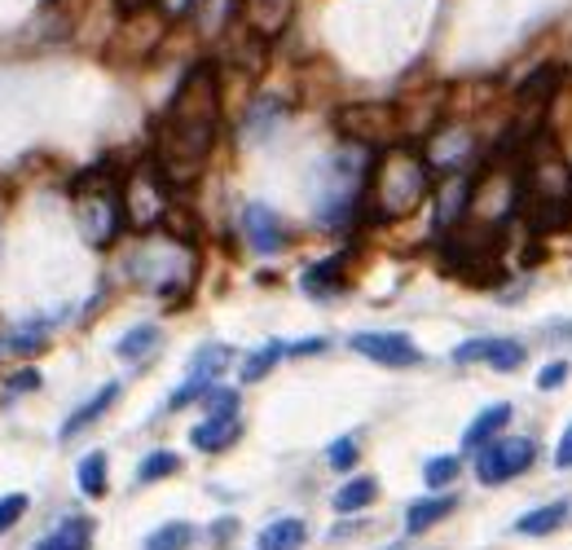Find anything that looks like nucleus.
<instances>
[{
    "label": "nucleus",
    "mask_w": 572,
    "mask_h": 550,
    "mask_svg": "<svg viewBox=\"0 0 572 550\" xmlns=\"http://www.w3.org/2000/svg\"><path fill=\"white\" fill-rule=\"evenodd\" d=\"M217 132H221V76L212 62H199L185 71V80L177 84L172 102L154 128L150 163L172 190H185L208 172Z\"/></svg>",
    "instance_id": "obj_1"
},
{
    "label": "nucleus",
    "mask_w": 572,
    "mask_h": 550,
    "mask_svg": "<svg viewBox=\"0 0 572 550\" xmlns=\"http://www.w3.org/2000/svg\"><path fill=\"white\" fill-rule=\"evenodd\" d=\"M432 199V168L419 150L392 146L365 168V190H361V212L357 217L374 224L414 217Z\"/></svg>",
    "instance_id": "obj_2"
},
{
    "label": "nucleus",
    "mask_w": 572,
    "mask_h": 550,
    "mask_svg": "<svg viewBox=\"0 0 572 550\" xmlns=\"http://www.w3.org/2000/svg\"><path fill=\"white\" fill-rule=\"evenodd\" d=\"M335 132L357 150H392L405 146V119L392 102H348L335 110Z\"/></svg>",
    "instance_id": "obj_3"
},
{
    "label": "nucleus",
    "mask_w": 572,
    "mask_h": 550,
    "mask_svg": "<svg viewBox=\"0 0 572 550\" xmlns=\"http://www.w3.org/2000/svg\"><path fill=\"white\" fill-rule=\"evenodd\" d=\"M168 208H172V186L159 177L154 163H141L137 172H128L119 181V217H123V224L154 229V224H163Z\"/></svg>",
    "instance_id": "obj_4"
},
{
    "label": "nucleus",
    "mask_w": 572,
    "mask_h": 550,
    "mask_svg": "<svg viewBox=\"0 0 572 550\" xmlns=\"http://www.w3.org/2000/svg\"><path fill=\"white\" fill-rule=\"evenodd\" d=\"M361 190H365V168L352 154H335L318 194V217L327 229H343L348 220L361 212Z\"/></svg>",
    "instance_id": "obj_5"
},
{
    "label": "nucleus",
    "mask_w": 572,
    "mask_h": 550,
    "mask_svg": "<svg viewBox=\"0 0 572 550\" xmlns=\"http://www.w3.org/2000/svg\"><path fill=\"white\" fill-rule=\"evenodd\" d=\"M533 458H538L533 437H498L480 449V458H475V476H480V484L498 489V484H506V480L524 476V471L533 467Z\"/></svg>",
    "instance_id": "obj_6"
},
{
    "label": "nucleus",
    "mask_w": 572,
    "mask_h": 550,
    "mask_svg": "<svg viewBox=\"0 0 572 550\" xmlns=\"http://www.w3.org/2000/svg\"><path fill=\"white\" fill-rule=\"evenodd\" d=\"M352 352H361V357H370L374 366H388V370L423 366V348L401 330H361V334H352Z\"/></svg>",
    "instance_id": "obj_7"
},
{
    "label": "nucleus",
    "mask_w": 572,
    "mask_h": 550,
    "mask_svg": "<svg viewBox=\"0 0 572 550\" xmlns=\"http://www.w3.org/2000/svg\"><path fill=\"white\" fill-rule=\"evenodd\" d=\"M76 212H80V229L93 247H107L114 233H119V186L102 190V194H89V199H76Z\"/></svg>",
    "instance_id": "obj_8"
},
{
    "label": "nucleus",
    "mask_w": 572,
    "mask_h": 550,
    "mask_svg": "<svg viewBox=\"0 0 572 550\" xmlns=\"http://www.w3.org/2000/svg\"><path fill=\"white\" fill-rule=\"evenodd\" d=\"M454 361L458 366H471V361H484L502 374L520 370L524 366V343L520 339H466L454 348Z\"/></svg>",
    "instance_id": "obj_9"
},
{
    "label": "nucleus",
    "mask_w": 572,
    "mask_h": 550,
    "mask_svg": "<svg viewBox=\"0 0 572 550\" xmlns=\"http://www.w3.org/2000/svg\"><path fill=\"white\" fill-rule=\"evenodd\" d=\"M242 238L251 242V251L273 256V251H282V247H287V224L278 220L273 208H264V203H247V212H242Z\"/></svg>",
    "instance_id": "obj_10"
},
{
    "label": "nucleus",
    "mask_w": 572,
    "mask_h": 550,
    "mask_svg": "<svg viewBox=\"0 0 572 550\" xmlns=\"http://www.w3.org/2000/svg\"><path fill=\"white\" fill-rule=\"evenodd\" d=\"M225 357H229V348H221V343H208V348H203V352L194 357V370H190V379H185V383H181V388L172 392L168 410H185V406H190L194 397H203V392L212 388V379H217V374L225 370V366H221Z\"/></svg>",
    "instance_id": "obj_11"
},
{
    "label": "nucleus",
    "mask_w": 572,
    "mask_h": 550,
    "mask_svg": "<svg viewBox=\"0 0 572 550\" xmlns=\"http://www.w3.org/2000/svg\"><path fill=\"white\" fill-rule=\"evenodd\" d=\"M295 0H242V22L255 40H278L291 27Z\"/></svg>",
    "instance_id": "obj_12"
},
{
    "label": "nucleus",
    "mask_w": 572,
    "mask_h": 550,
    "mask_svg": "<svg viewBox=\"0 0 572 550\" xmlns=\"http://www.w3.org/2000/svg\"><path fill=\"white\" fill-rule=\"evenodd\" d=\"M515 212L524 217V224L533 233H560V229H572V199H515Z\"/></svg>",
    "instance_id": "obj_13"
},
{
    "label": "nucleus",
    "mask_w": 572,
    "mask_h": 550,
    "mask_svg": "<svg viewBox=\"0 0 572 550\" xmlns=\"http://www.w3.org/2000/svg\"><path fill=\"white\" fill-rule=\"evenodd\" d=\"M238 437H242L238 414H217V419H203V423L190 432L194 449H203V453H221V449H229Z\"/></svg>",
    "instance_id": "obj_14"
},
{
    "label": "nucleus",
    "mask_w": 572,
    "mask_h": 550,
    "mask_svg": "<svg viewBox=\"0 0 572 550\" xmlns=\"http://www.w3.org/2000/svg\"><path fill=\"white\" fill-rule=\"evenodd\" d=\"M458 498L454 493H436V498H419L410 511H405V529L410 533H428L432 524H441L445 516H454Z\"/></svg>",
    "instance_id": "obj_15"
},
{
    "label": "nucleus",
    "mask_w": 572,
    "mask_h": 550,
    "mask_svg": "<svg viewBox=\"0 0 572 550\" xmlns=\"http://www.w3.org/2000/svg\"><path fill=\"white\" fill-rule=\"evenodd\" d=\"M114 397H119V383H107V388H98V392H93V397H89V401H84V406H80V410H76V414L62 423V440L80 437L89 423H98V419H102V414H107V410L114 406Z\"/></svg>",
    "instance_id": "obj_16"
},
{
    "label": "nucleus",
    "mask_w": 572,
    "mask_h": 550,
    "mask_svg": "<svg viewBox=\"0 0 572 550\" xmlns=\"http://www.w3.org/2000/svg\"><path fill=\"white\" fill-rule=\"evenodd\" d=\"M511 423V406H489V410H480L475 419H471V428L462 432V444L466 449H484L489 440H498V432Z\"/></svg>",
    "instance_id": "obj_17"
},
{
    "label": "nucleus",
    "mask_w": 572,
    "mask_h": 550,
    "mask_svg": "<svg viewBox=\"0 0 572 550\" xmlns=\"http://www.w3.org/2000/svg\"><path fill=\"white\" fill-rule=\"evenodd\" d=\"M304 291L309 296H318V300H331L335 291L343 287V256H331V260H322V264H313V269H304Z\"/></svg>",
    "instance_id": "obj_18"
},
{
    "label": "nucleus",
    "mask_w": 572,
    "mask_h": 550,
    "mask_svg": "<svg viewBox=\"0 0 572 550\" xmlns=\"http://www.w3.org/2000/svg\"><path fill=\"white\" fill-rule=\"evenodd\" d=\"M572 516V502L569 498H560V502H551V507H538V511H529V516H520V533H529V538H542V533H555L564 520Z\"/></svg>",
    "instance_id": "obj_19"
},
{
    "label": "nucleus",
    "mask_w": 572,
    "mask_h": 550,
    "mask_svg": "<svg viewBox=\"0 0 572 550\" xmlns=\"http://www.w3.org/2000/svg\"><path fill=\"white\" fill-rule=\"evenodd\" d=\"M304 542H309V529L300 520H273L260 533V550H300Z\"/></svg>",
    "instance_id": "obj_20"
},
{
    "label": "nucleus",
    "mask_w": 572,
    "mask_h": 550,
    "mask_svg": "<svg viewBox=\"0 0 572 550\" xmlns=\"http://www.w3.org/2000/svg\"><path fill=\"white\" fill-rule=\"evenodd\" d=\"M374 493H379V484L370 476H352L340 493H335V511L340 516H357V511H365L374 502Z\"/></svg>",
    "instance_id": "obj_21"
},
{
    "label": "nucleus",
    "mask_w": 572,
    "mask_h": 550,
    "mask_svg": "<svg viewBox=\"0 0 572 550\" xmlns=\"http://www.w3.org/2000/svg\"><path fill=\"white\" fill-rule=\"evenodd\" d=\"M76 471H80V493L84 498H107V453L102 449L84 453Z\"/></svg>",
    "instance_id": "obj_22"
},
{
    "label": "nucleus",
    "mask_w": 572,
    "mask_h": 550,
    "mask_svg": "<svg viewBox=\"0 0 572 550\" xmlns=\"http://www.w3.org/2000/svg\"><path fill=\"white\" fill-rule=\"evenodd\" d=\"M159 339H163V330L159 327H137L114 343V352H119L123 361H141V357H150V352L159 348Z\"/></svg>",
    "instance_id": "obj_23"
},
{
    "label": "nucleus",
    "mask_w": 572,
    "mask_h": 550,
    "mask_svg": "<svg viewBox=\"0 0 572 550\" xmlns=\"http://www.w3.org/2000/svg\"><path fill=\"white\" fill-rule=\"evenodd\" d=\"M89 520H71V524H62L58 533H49V538H40L31 550H89Z\"/></svg>",
    "instance_id": "obj_24"
},
{
    "label": "nucleus",
    "mask_w": 572,
    "mask_h": 550,
    "mask_svg": "<svg viewBox=\"0 0 572 550\" xmlns=\"http://www.w3.org/2000/svg\"><path fill=\"white\" fill-rule=\"evenodd\" d=\"M190 542H194V529H190V524H181V520H172V524L154 529L141 550H190Z\"/></svg>",
    "instance_id": "obj_25"
},
{
    "label": "nucleus",
    "mask_w": 572,
    "mask_h": 550,
    "mask_svg": "<svg viewBox=\"0 0 572 550\" xmlns=\"http://www.w3.org/2000/svg\"><path fill=\"white\" fill-rule=\"evenodd\" d=\"M172 471H181V458H177V453H168V449H154L150 458H141V467H137V484L168 480Z\"/></svg>",
    "instance_id": "obj_26"
},
{
    "label": "nucleus",
    "mask_w": 572,
    "mask_h": 550,
    "mask_svg": "<svg viewBox=\"0 0 572 550\" xmlns=\"http://www.w3.org/2000/svg\"><path fill=\"white\" fill-rule=\"evenodd\" d=\"M282 352H287L282 343H264L260 352H251V357H247V366H242V383H260V379L282 361Z\"/></svg>",
    "instance_id": "obj_27"
},
{
    "label": "nucleus",
    "mask_w": 572,
    "mask_h": 550,
    "mask_svg": "<svg viewBox=\"0 0 572 550\" xmlns=\"http://www.w3.org/2000/svg\"><path fill=\"white\" fill-rule=\"evenodd\" d=\"M454 476H458V458H454V453L428 458V467H423V480H428L432 489H445V484H454Z\"/></svg>",
    "instance_id": "obj_28"
},
{
    "label": "nucleus",
    "mask_w": 572,
    "mask_h": 550,
    "mask_svg": "<svg viewBox=\"0 0 572 550\" xmlns=\"http://www.w3.org/2000/svg\"><path fill=\"white\" fill-rule=\"evenodd\" d=\"M203 406H208V419H217V414H238V392H229V388H208V392H203Z\"/></svg>",
    "instance_id": "obj_29"
},
{
    "label": "nucleus",
    "mask_w": 572,
    "mask_h": 550,
    "mask_svg": "<svg viewBox=\"0 0 572 550\" xmlns=\"http://www.w3.org/2000/svg\"><path fill=\"white\" fill-rule=\"evenodd\" d=\"M22 516H27V498H22V493H4V498H0V533H9Z\"/></svg>",
    "instance_id": "obj_30"
},
{
    "label": "nucleus",
    "mask_w": 572,
    "mask_h": 550,
    "mask_svg": "<svg viewBox=\"0 0 572 550\" xmlns=\"http://www.w3.org/2000/svg\"><path fill=\"white\" fill-rule=\"evenodd\" d=\"M327 462L335 467V471H348L352 462H357V440L352 437H343V440H335L331 449H327Z\"/></svg>",
    "instance_id": "obj_31"
},
{
    "label": "nucleus",
    "mask_w": 572,
    "mask_h": 550,
    "mask_svg": "<svg viewBox=\"0 0 572 550\" xmlns=\"http://www.w3.org/2000/svg\"><path fill=\"white\" fill-rule=\"evenodd\" d=\"M569 383V361H551L542 374H538V388L551 392V388H564Z\"/></svg>",
    "instance_id": "obj_32"
},
{
    "label": "nucleus",
    "mask_w": 572,
    "mask_h": 550,
    "mask_svg": "<svg viewBox=\"0 0 572 550\" xmlns=\"http://www.w3.org/2000/svg\"><path fill=\"white\" fill-rule=\"evenodd\" d=\"M31 388H40V374H36V370H22V374H13V379H9L4 397H13V392H31Z\"/></svg>",
    "instance_id": "obj_33"
},
{
    "label": "nucleus",
    "mask_w": 572,
    "mask_h": 550,
    "mask_svg": "<svg viewBox=\"0 0 572 550\" xmlns=\"http://www.w3.org/2000/svg\"><path fill=\"white\" fill-rule=\"evenodd\" d=\"M159 4H163V13H168V18H185L199 0H159Z\"/></svg>",
    "instance_id": "obj_34"
},
{
    "label": "nucleus",
    "mask_w": 572,
    "mask_h": 550,
    "mask_svg": "<svg viewBox=\"0 0 572 550\" xmlns=\"http://www.w3.org/2000/svg\"><path fill=\"white\" fill-rule=\"evenodd\" d=\"M150 4H154V0H114V9H119V13H128V18H137V13H145Z\"/></svg>",
    "instance_id": "obj_35"
},
{
    "label": "nucleus",
    "mask_w": 572,
    "mask_h": 550,
    "mask_svg": "<svg viewBox=\"0 0 572 550\" xmlns=\"http://www.w3.org/2000/svg\"><path fill=\"white\" fill-rule=\"evenodd\" d=\"M555 467H572V428L564 432V440H560V449H555Z\"/></svg>",
    "instance_id": "obj_36"
},
{
    "label": "nucleus",
    "mask_w": 572,
    "mask_h": 550,
    "mask_svg": "<svg viewBox=\"0 0 572 550\" xmlns=\"http://www.w3.org/2000/svg\"><path fill=\"white\" fill-rule=\"evenodd\" d=\"M322 348H327V339H304V343H295L291 352H300V357H304V352H322Z\"/></svg>",
    "instance_id": "obj_37"
},
{
    "label": "nucleus",
    "mask_w": 572,
    "mask_h": 550,
    "mask_svg": "<svg viewBox=\"0 0 572 550\" xmlns=\"http://www.w3.org/2000/svg\"><path fill=\"white\" fill-rule=\"evenodd\" d=\"M212 533H217V538H229V533H233V520H221V524H217Z\"/></svg>",
    "instance_id": "obj_38"
}]
</instances>
